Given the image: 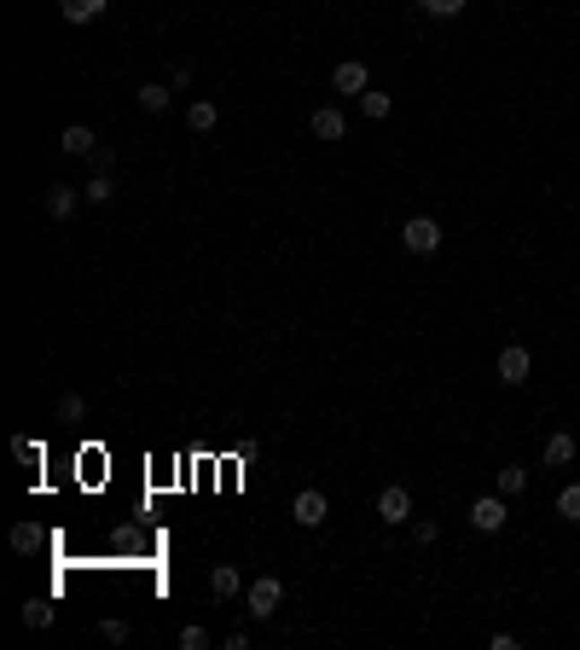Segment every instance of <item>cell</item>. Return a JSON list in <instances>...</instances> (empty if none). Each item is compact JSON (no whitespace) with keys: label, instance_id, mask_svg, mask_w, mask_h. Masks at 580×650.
<instances>
[{"label":"cell","instance_id":"cell-27","mask_svg":"<svg viewBox=\"0 0 580 650\" xmlns=\"http://www.w3.org/2000/svg\"><path fill=\"white\" fill-rule=\"evenodd\" d=\"M169 88H192V65L180 58V65H169Z\"/></svg>","mask_w":580,"mask_h":650},{"label":"cell","instance_id":"cell-5","mask_svg":"<svg viewBox=\"0 0 580 650\" xmlns=\"http://www.w3.org/2000/svg\"><path fill=\"white\" fill-rule=\"evenodd\" d=\"M377 517H384V523H389V529H401V523H406V517H412V494H406V488H401V482H389V488H384V494H377Z\"/></svg>","mask_w":580,"mask_h":650},{"label":"cell","instance_id":"cell-22","mask_svg":"<svg viewBox=\"0 0 580 650\" xmlns=\"http://www.w3.org/2000/svg\"><path fill=\"white\" fill-rule=\"evenodd\" d=\"M418 12H429V18H459L464 12V0H412Z\"/></svg>","mask_w":580,"mask_h":650},{"label":"cell","instance_id":"cell-10","mask_svg":"<svg viewBox=\"0 0 580 650\" xmlns=\"http://www.w3.org/2000/svg\"><path fill=\"white\" fill-rule=\"evenodd\" d=\"M82 198H88V192H76V186H47V215H53V221H70V215H76V204Z\"/></svg>","mask_w":580,"mask_h":650},{"label":"cell","instance_id":"cell-9","mask_svg":"<svg viewBox=\"0 0 580 650\" xmlns=\"http://www.w3.org/2000/svg\"><path fill=\"white\" fill-rule=\"evenodd\" d=\"M307 128H314V140H342V134H349V117H342L337 105H319Z\"/></svg>","mask_w":580,"mask_h":650},{"label":"cell","instance_id":"cell-3","mask_svg":"<svg viewBox=\"0 0 580 650\" xmlns=\"http://www.w3.org/2000/svg\"><path fill=\"white\" fill-rule=\"evenodd\" d=\"M290 517H296V523H302V529H319V523H325V517H331V499H325V494H319V488H302V494H296V499H290Z\"/></svg>","mask_w":580,"mask_h":650},{"label":"cell","instance_id":"cell-20","mask_svg":"<svg viewBox=\"0 0 580 650\" xmlns=\"http://www.w3.org/2000/svg\"><path fill=\"white\" fill-rule=\"evenodd\" d=\"M360 110H366L372 122H384L389 110H394V100H389V93H372V88H366V93H360Z\"/></svg>","mask_w":580,"mask_h":650},{"label":"cell","instance_id":"cell-1","mask_svg":"<svg viewBox=\"0 0 580 650\" xmlns=\"http://www.w3.org/2000/svg\"><path fill=\"white\" fill-rule=\"evenodd\" d=\"M279 604H285V581H279V575H262V581L244 586V610H250V621H267Z\"/></svg>","mask_w":580,"mask_h":650},{"label":"cell","instance_id":"cell-11","mask_svg":"<svg viewBox=\"0 0 580 650\" xmlns=\"http://www.w3.org/2000/svg\"><path fill=\"white\" fill-rule=\"evenodd\" d=\"M209 593H215V598H238L244 593V575L232 569V563H215V569H209Z\"/></svg>","mask_w":580,"mask_h":650},{"label":"cell","instance_id":"cell-26","mask_svg":"<svg viewBox=\"0 0 580 650\" xmlns=\"http://www.w3.org/2000/svg\"><path fill=\"white\" fill-rule=\"evenodd\" d=\"M209 645H215V639H209V628H197V621H192V628H180V650H209Z\"/></svg>","mask_w":580,"mask_h":650},{"label":"cell","instance_id":"cell-21","mask_svg":"<svg viewBox=\"0 0 580 650\" xmlns=\"http://www.w3.org/2000/svg\"><path fill=\"white\" fill-rule=\"evenodd\" d=\"M558 517H563V523H580V482H569V488L558 494Z\"/></svg>","mask_w":580,"mask_h":650},{"label":"cell","instance_id":"cell-6","mask_svg":"<svg viewBox=\"0 0 580 650\" xmlns=\"http://www.w3.org/2000/svg\"><path fill=\"white\" fill-rule=\"evenodd\" d=\"M505 517H511V511H505V494H482V499L471 506V523H476L482 534H499Z\"/></svg>","mask_w":580,"mask_h":650},{"label":"cell","instance_id":"cell-4","mask_svg":"<svg viewBox=\"0 0 580 650\" xmlns=\"http://www.w3.org/2000/svg\"><path fill=\"white\" fill-rule=\"evenodd\" d=\"M331 88H337V93H349V100H360V93L372 88V70H366L360 58H342V65L331 70Z\"/></svg>","mask_w":580,"mask_h":650},{"label":"cell","instance_id":"cell-17","mask_svg":"<svg viewBox=\"0 0 580 650\" xmlns=\"http://www.w3.org/2000/svg\"><path fill=\"white\" fill-rule=\"evenodd\" d=\"M569 459H575V436L569 430L546 436V464H569Z\"/></svg>","mask_w":580,"mask_h":650},{"label":"cell","instance_id":"cell-13","mask_svg":"<svg viewBox=\"0 0 580 650\" xmlns=\"http://www.w3.org/2000/svg\"><path fill=\"white\" fill-rule=\"evenodd\" d=\"M58 12H65V23H93L105 12V0H58Z\"/></svg>","mask_w":580,"mask_h":650},{"label":"cell","instance_id":"cell-23","mask_svg":"<svg viewBox=\"0 0 580 650\" xmlns=\"http://www.w3.org/2000/svg\"><path fill=\"white\" fill-rule=\"evenodd\" d=\"M58 419H65V424H82V419H88V401H82V395H58Z\"/></svg>","mask_w":580,"mask_h":650},{"label":"cell","instance_id":"cell-8","mask_svg":"<svg viewBox=\"0 0 580 650\" xmlns=\"http://www.w3.org/2000/svg\"><path fill=\"white\" fill-rule=\"evenodd\" d=\"M58 152L65 157H99V134L88 128V122H70V128L58 134Z\"/></svg>","mask_w":580,"mask_h":650},{"label":"cell","instance_id":"cell-7","mask_svg":"<svg viewBox=\"0 0 580 650\" xmlns=\"http://www.w3.org/2000/svg\"><path fill=\"white\" fill-rule=\"evenodd\" d=\"M528 372H534V354H528L523 342L499 349V384H528Z\"/></svg>","mask_w":580,"mask_h":650},{"label":"cell","instance_id":"cell-28","mask_svg":"<svg viewBox=\"0 0 580 650\" xmlns=\"http://www.w3.org/2000/svg\"><path fill=\"white\" fill-rule=\"evenodd\" d=\"M436 534H441L436 523H412V541H418V546H436Z\"/></svg>","mask_w":580,"mask_h":650},{"label":"cell","instance_id":"cell-18","mask_svg":"<svg viewBox=\"0 0 580 650\" xmlns=\"http://www.w3.org/2000/svg\"><path fill=\"white\" fill-rule=\"evenodd\" d=\"M523 488H528V471H523V464H499V494L516 499Z\"/></svg>","mask_w":580,"mask_h":650},{"label":"cell","instance_id":"cell-15","mask_svg":"<svg viewBox=\"0 0 580 650\" xmlns=\"http://www.w3.org/2000/svg\"><path fill=\"white\" fill-rule=\"evenodd\" d=\"M18 616H23V628H53V598H30Z\"/></svg>","mask_w":580,"mask_h":650},{"label":"cell","instance_id":"cell-16","mask_svg":"<svg viewBox=\"0 0 580 650\" xmlns=\"http://www.w3.org/2000/svg\"><path fill=\"white\" fill-rule=\"evenodd\" d=\"M215 122H221V110L209 105V100H197V105L186 110V128H192V134H209V128H215Z\"/></svg>","mask_w":580,"mask_h":650},{"label":"cell","instance_id":"cell-24","mask_svg":"<svg viewBox=\"0 0 580 650\" xmlns=\"http://www.w3.org/2000/svg\"><path fill=\"white\" fill-rule=\"evenodd\" d=\"M12 453H18V464H41V441L35 436H12Z\"/></svg>","mask_w":580,"mask_h":650},{"label":"cell","instance_id":"cell-2","mask_svg":"<svg viewBox=\"0 0 580 650\" xmlns=\"http://www.w3.org/2000/svg\"><path fill=\"white\" fill-rule=\"evenodd\" d=\"M401 244H406L412 256H436V250H441V221H436V215H412V221L401 227Z\"/></svg>","mask_w":580,"mask_h":650},{"label":"cell","instance_id":"cell-19","mask_svg":"<svg viewBox=\"0 0 580 650\" xmlns=\"http://www.w3.org/2000/svg\"><path fill=\"white\" fill-rule=\"evenodd\" d=\"M82 192H88V204H110V198H117V180H110L105 169H99V175H93V180H88Z\"/></svg>","mask_w":580,"mask_h":650},{"label":"cell","instance_id":"cell-25","mask_svg":"<svg viewBox=\"0 0 580 650\" xmlns=\"http://www.w3.org/2000/svg\"><path fill=\"white\" fill-rule=\"evenodd\" d=\"M99 639H105V645H128V621L105 616V621H99Z\"/></svg>","mask_w":580,"mask_h":650},{"label":"cell","instance_id":"cell-12","mask_svg":"<svg viewBox=\"0 0 580 650\" xmlns=\"http://www.w3.org/2000/svg\"><path fill=\"white\" fill-rule=\"evenodd\" d=\"M134 100H140L145 110H169V100H175V88H169V82H140V88H134Z\"/></svg>","mask_w":580,"mask_h":650},{"label":"cell","instance_id":"cell-14","mask_svg":"<svg viewBox=\"0 0 580 650\" xmlns=\"http://www.w3.org/2000/svg\"><path fill=\"white\" fill-rule=\"evenodd\" d=\"M47 534L35 529V523H12V551H41Z\"/></svg>","mask_w":580,"mask_h":650}]
</instances>
